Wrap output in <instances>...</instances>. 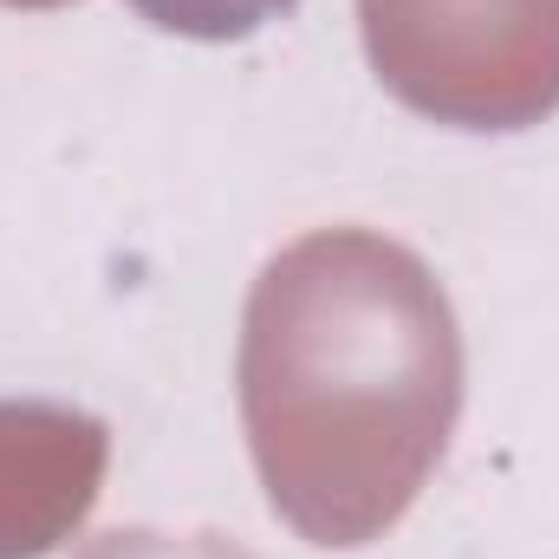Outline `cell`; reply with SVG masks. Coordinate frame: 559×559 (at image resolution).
Returning <instances> with one entry per match:
<instances>
[{
	"label": "cell",
	"instance_id": "cell-1",
	"mask_svg": "<svg viewBox=\"0 0 559 559\" xmlns=\"http://www.w3.org/2000/svg\"><path fill=\"white\" fill-rule=\"evenodd\" d=\"M462 325L417 248L338 222L286 241L241 312V429L267 508L325 554L384 540L462 417Z\"/></svg>",
	"mask_w": 559,
	"mask_h": 559
},
{
	"label": "cell",
	"instance_id": "cell-2",
	"mask_svg": "<svg viewBox=\"0 0 559 559\" xmlns=\"http://www.w3.org/2000/svg\"><path fill=\"white\" fill-rule=\"evenodd\" d=\"M378 85L449 131H534L559 111V0H358Z\"/></svg>",
	"mask_w": 559,
	"mask_h": 559
},
{
	"label": "cell",
	"instance_id": "cell-3",
	"mask_svg": "<svg viewBox=\"0 0 559 559\" xmlns=\"http://www.w3.org/2000/svg\"><path fill=\"white\" fill-rule=\"evenodd\" d=\"M105 468V417L59 397H0V559L59 554L92 521Z\"/></svg>",
	"mask_w": 559,
	"mask_h": 559
},
{
	"label": "cell",
	"instance_id": "cell-4",
	"mask_svg": "<svg viewBox=\"0 0 559 559\" xmlns=\"http://www.w3.org/2000/svg\"><path fill=\"white\" fill-rule=\"evenodd\" d=\"M124 7H131L138 20H150L156 33L228 46V39H248V33L286 20L299 0H124Z\"/></svg>",
	"mask_w": 559,
	"mask_h": 559
},
{
	"label": "cell",
	"instance_id": "cell-5",
	"mask_svg": "<svg viewBox=\"0 0 559 559\" xmlns=\"http://www.w3.org/2000/svg\"><path fill=\"white\" fill-rule=\"evenodd\" d=\"M79 559H241V554H222L209 540H169V534H150V527H111Z\"/></svg>",
	"mask_w": 559,
	"mask_h": 559
},
{
	"label": "cell",
	"instance_id": "cell-6",
	"mask_svg": "<svg viewBox=\"0 0 559 559\" xmlns=\"http://www.w3.org/2000/svg\"><path fill=\"white\" fill-rule=\"evenodd\" d=\"M0 7H20V13H52V7H72V0H0Z\"/></svg>",
	"mask_w": 559,
	"mask_h": 559
}]
</instances>
